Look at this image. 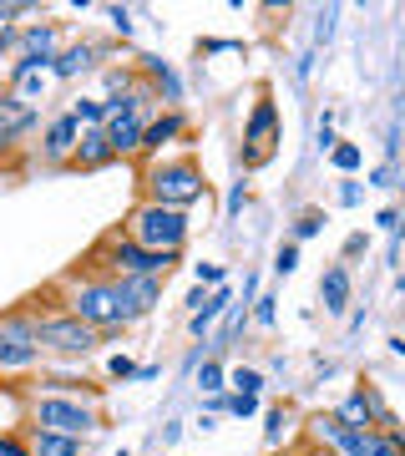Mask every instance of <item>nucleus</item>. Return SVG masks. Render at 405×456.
<instances>
[{"instance_id":"nucleus-1","label":"nucleus","mask_w":405,"mask_h":456,"mask_svg":"<svg viewBox=\"0 0 405 456\" xmlns=\"http://www.w3.org/2000/svg\"><path fill=\"white\" fill-rule=\"evenodd\" d=\"M61 310L77 314L81 325H92L101 340H117V335H127L137 320L127 314V305L117 299V284L101 274H86V269H71L61 279Z\"/></svg>"},{"instance_id":"nucleus-2","label":"nucleus","mask_w":405,"mask_h":456,"mask_svg":"<svg viewBox=\"0 0 405 456\" xmlns=\"http://www.w3.org/2000/svg\"><path fill=\"white\" fill-rule=\"evenodd\" d=\"M26 426L61 431V436H81V441H97L101 431H107V416H101V401H92V395L26 391Z\"/></svg>"},{"instance_id":"nucleus-3","label":"nucleus","mask_w":405,"mask_h":456,"mask_svg":"<svg viewBox=\"0 0 405 456\" xmlns=\"http://www.w3.org/2000/svg\"><path fill=\"white\" fill-rule=\"evenodd\" d=\"M203 193H208V178H203L198 158H188V152H178V158H158V163L142 167V203L188 213Z\"/></svg>"},{"instance_id":"nucleus-4","label":"nucleus","mask_w":405,"mask_h":456,"mask_svg":"<svg viewBox=\"0 0 405 456\" xmlns=\"http://www.w3.org/2000/svg\"><path fill=\"white\" fill-rule=\"evenodd\" d=\"M36 365H46L41 355V310L36 299L0 310V375H26Z\"/></svg>"},{"instance_id":"nucleus-5","label":"nucleus","mask_w":405,"mask_h":456,"mask_svg":"<svg viewBox=\"0 0 405 456\" xmlns=\"http://www.w3.org/2000/svg\"><path fill=\"white\" fill-rule=\"evenodd\" d=\"M132 244H142L147 254H182L188 248V233H193V218L182 208H158V203H137L122 224Z\"/></svg>"},{"instance_id":"nucleus-6","label":"nucleus","mask_w":405,"mask_h":456,"mask_svg":"<svg viewBox=\"0 0 405 456\" xmlns=\"http://www.w3.org/2000/svg\"><path fill=\"white\" fill-rule=\"evenodd\" d=\"M36 310H41V299H36ZM101 335L92 325H81L77 314H66L61 305L56 310H41V355H56V360H86L101 350Z\"/></svg>"},{"instance_id":"nucleus-7","label":"nucleus","mask_w":405,"mask_h":456,"mask_svg":"<svg viewBox=\"0 0 405 456\" xmlns=\"http://www.w3.org/2000/svg\"><path fill=\"white\" fill-rule=\"evenodd\" d=\"M117 56L112 41H97V36H77V41H66L56 66H51V82H81V77H92L101 66Z\"/></svg>"},{"instance_id":"nucleus-8","label":"nucleus","mask_w":405,"mask_h":456,"mask_svg":"<svg viewBox=\"0 0 405 456\" xmlns=\"http://www.w3.org/2000/svg\"><path fill=\"white\" fill-rule=\"evenodd\" d=\"M279 142V107L274 97H259L254 112L243 117V167H263Z\"/></svg>"},{"instance_id":"nucleus-9","label":"nucleus","mask_w":405,"mask_h":456,"mask_svg":"<svg viewBox=\"0 0 405 456\" xmlns=\"http://www.w3.org/2000/svg\"><path fill=\"white\" fill-rule=\"evenodd\" d=\"M61 46H66V20H26V26H20L16 61H31V66H41V71H51L56 56H61Z\"/></svg>"},{"instance_id":"nucleus-10","label":"nucleus","mask_w":405,"mask_h":456,"mask_svg":"<svg viewBox=\"0 0 405 456\" xmlns=\"http://www.w3.org/2000/svg\"><path fill=\"white\" fill-rule=\"evenodd\" d=\"M77 142H81L77 117L56 112V117H46V127H41V147H36V158H41V167H71Z\"/></svg>"},{"instance_id":"nucleus-11","label":"nucleus","mask_w":405,"mask_h":456,"mask_svg":"<svg viewBox=\"0 0 405 456\" xmlns=\"http://www.w3.org/2000/svg\"><path fill=\"white\" fill-rule=\"evenodd\" d=\"M142 127H147V122L132 112L127 97L107 102V122H101V132H107V142H112L117 158H137V147H142Z\"/></svg>"},{"instance_id":"nucleus-12","label":"nucleus","mask_w":405,"mask_h":456,"mask_svg":"<svg viewBox=\"0 0 405 456\" xmlns=\"http://www.w3.org/2000/svg\"><path fill=\"white\" fill-rule=\"evenodd\" d=\"M137 77L158 92L162 112H182L188 86H182V77H178V66H173V61H162V56H137Z\"/></svg>"},{"instance_id":"nucleus-13","label":"nucleus","mask_w":405,"mask_h":456,"mask_svg":"<svg viewBox=\"0 0 405 456\" xmlns=\"http://www.w3.org/2000/svg\"><path fill=\"white\" fill-rule=\"evenodd\" d=\"M182 137H188V117H182V112H158L142 127V147H137V158H142V163H158V158H167V147H178Z\"/></svg>"},{"instance_id":"nucleus-14","label":"nucleus","mask_w":405,"mask_h":456,"mask_svg":"<svg viewBox=\"0 0 405 456\" xmlns=\"http://www.w3.org/2000/svg\"><path fill=\"white\" fill-rule=\"evenodd\" d=\"M16 436L26 441L31 456H92V441L81 436H61V431H41V426H16Z\"/></svg>"},{"instance_id":"nucleus-15","label":"nucleus","mask_w":405,"mask_h":456,"mask_svg":"<svg viewBox=\"0 0 405 456\" xmlns=\"http://www.w3.org/2000/svg\"><path fill=\"white\" fill-rule=\"evenodd\" d=\"M112 284H117V299L127 305V314L137 320V325H142L147 314H152V310L162 305V284H167V279H147V274H137V279H112Z\"/></svg>"},{"instance_id":"nucleus-16","label":"nucleus","mask_w":405,"mask_h":456,"mask_svg":"<svg viewBox=\"0 0 405 456\" xmlns=\"http://www.w3.org/2000/svg\"><path fill=\"white\" fill-rule=\"evenodd\" d=\"M5 92L20 97L26 107H36V102H46V92H51V71H41V66H31V61H11L5 66Z\"/></svg>"},{"instance_id":"nucleus-17","label":"nucleus","mask_w":405,"mask_h":456,"mask_svg":"<svg viewBox=\"0 0 405 456\" xmlns=\"http://www.w3.org/2000/svg\"><path fill=\"white\" fill-rule=\"evenodd\" d=\"M36 127H41V107H26L20 97H11V92H5V97H0V137L16 147L20 137H31Z\"/></svg>"},{"instance_id":"nucleus-18","label":"nucleus","mask_w":405,"mask_h":456,"mask_svg":"<svg viewBox=\"0 0 405 456\" xmlns=\"http://www.w3.org/2000/svg\"><path fill=\"white\" fill-rule=\"evenodd\" d=\"M350 294H355V279H350V264H329L320 274V305H324V314H344L350 310Z\"/></svg>"},{"instance_id":"nucleus-19","label":"nucleus","mask_w":405,"mask_h":456,"mask_svg":"<svg viewBox=\"0 0 405 456\" xmlns=\"http://www.w3.org/2000/svg\"><path fill=\"white\" fill-rule=\"evenodd\" d=\"M112 163H117V152H112V142H107V132L101 127L81 132L77 158H71V173H101V167H112Z\"/></svg>"},{"instance_id":"nucleus-20","label":"nucleus","mask_w":405,"mask_h":456,"mask_svg":"<svg viewBox=\"0 0 405 456\" xmlns=\"http://www.w3.org/2000/svg\"><path fill=\"white\" fill-rule=\"evenodd\" d=\"M289 431H294V411L284 406V401L263 406V446H269V452H279V446L289 441Z\"/></svg>"},{"instance_id":"nucleus-21","label":"nucleus","mask_w":405,"mask_h":456,"mask_svg":"<svg viewBox=\"0 0 405 456\" xmlns=\"http://www.w3.org/2000/svg\"><path fill=\"white\" fill-rule=\"evenodd\" d=\"M193 386H198V395H218V391H228V365L218 355H208L203 365L193 370Z\"/></svg>"},{"instance_id":"nucleus-22","label":"nucleus","mask_w":405,"mask_h":456,"mask_svg":"<svg viewBox=\"0 0 405 456\" xmlns=\"http://www.w3.org/2000/svg\"><path fill=\"white\" fill-rule=\"evenodd\" d=\"M228 391L233 395H263L269 391V375H263L259 365H233V370H228Z\"/></svg>"},{"instance_id":"nucleus-23","label":"nucleus","mask_w":405,"mask_h":456,"mask_svg":"<svg viewBox=\"0 0 405 456\" xmlns=\"http://www.w3.org/2000/svg\"><path fill=\"white\" fill-rule=\"evenodd\" d=\"M66 112L77 117V127L86 132V127H101V122H107V102H101V97H86V92H77Z\"/></svg>"},{"instance_id":"nucleus-24","label":"nucleus","mask_w":405,"mask_h":456,"mask_svg":"<svg viewBox=\"0 0 405 456\" xmlns=\"http://www.w3.org/2000/svg\"><path fill=\"white\" fill-rule=\"evenodd\" d=\"M324 163L335 167L340 178H355L360 167H365V147H360V142H344V137H340V147H335V152H329Z\"/></svg>"},{"instance_id":"nucleus-25","label":"nucleus","mask_w":405,"mask_h":456,"mask_svg":"<svg viewBox=\"0 0 405 456\" xmlns=\"http://www.w3.org/2000/svg\"><path fill=\"white\" fill-rule=\"evenodd\" d=\"M314 233H324V213L320 208H304L289 224V244H304V239H314Z\"/></svg>"},{"instance_id":"nucleus-26","label":"nucleus","mask_w":405,"mask_h":456,"mask_svg":"<svg viewBox=\"0 0 405 456\" xmlns=\"http://www.w3.org/2000/svg\"><path fill=\"white\" fill-rule=\"evenodd\" d=\"M340 147V132H335V112H320V122H314V152L320 158H329Z\"/></svg>"},{"instance_id":"nucleus-27","label":"nucleus","mask_w":405,"mask_h":456,"mask_svg":"<svg viewBox=\"0 0 405 456\" xmlns=\"http://www.w3.org/2000/svg\"><path fill=\"white\" fill-rule=\"evenodd\" d=\"M101 16H107V26H112L117 36H122V41H132V36H137V11H132V5H107V11H101Z\"/></svg>"},{"instance_id":"nucleus-28","label":"nucleus","mask_w":405,"mask_h":456,"mask_svg":"<svg viewBox=\"0 0 405 456\" xmlns=\"http://www.w3.org/2000/svg\"><path fill=\"white\" fill-rule=\"evenodd\" d=\"M243 208H248V173H239V178L228 183V198H223V218H239Z\"/></svg>"},{"instance_id":"nucleus-29","label":"nucleus","mask_w":405,"mask_h":456,"mask_svg":"<svg viewBox=\"0 0 405 456\" xmlns=\"http://www.w3.org/2000/svg\"><path fill=\"white\" fill-rule=\"evenodd\" d=\"M248 320L263 325V330H274L279 325V299H274V294H259V299H254V310H248Z\"/></svg>"},{"instance_id":"nucleus-30","label":"nucleus","mask_w":405,"mask_h":456,"mask_svg":"<svg viewBox=\"0 0 405 456\" xmlns=\"http://www.w3.org/2000/svg\"><path fill=\"white\" fill-rule=\"evenodd\" d=\"M193 284H198V289H218V284H228V269H223V264L203 259V264H193Z\"/></svg>"},{"instance_id":"nucleus-31","label":"nucleus","mask_w":405,"mask_h":456,"mask_svg":"<svg viewBox=\"0 0 405 456\" xmlns=\"http://www.w3.org/2000/svg\"><path fill=\"white\" fill-rule=\"evenodd\" d=\"M294 269H299V244H289V239H284V244L274 248V274H279V279H289Z\"/></svg>"},{"instance_id":"nucleus-32","label":"nucleus","mask_w":405,"mask_h":456,"mask_svg":"<svg viewBox=\"0 0 405 456\" xmlns=\"http://www.w3.org/2000/svg\"><path fill=\"white\" fill-rule=\"evenodd\" d=\"M335 20H340V5H324V11H320V26H314V51L329 46V36H335Z\"/></svg>"},{"instance_id":"nucleus-33","label":"nucleus","mask_w":405,"mask_h":456,"mask_svg":"<svg viewBox=\"0 0 405 456\" xmlns=\"http://www.w3.org/2000/svg\"><path fill=\"white\" fill-rule=\"evenodd\" d=\"M395 178H401V163H380V167H370L365 188H395Z\"/></svg>"},{"instance_id":"nucleus-34","label":"nucleus","mask_w":405,"mask_h":456,"mask_svg":"<svg viewBox=\"0 0 405 456\" xmlns=\"http://www.w3.org/2000/svg\"><path fill=\"white\" fill-rule=\"evenodd\" d=\"M233 395V391H228ZM263 411V395H233V416H239V421H248V416H259Z\"/></svg>"},{"instance_id":"nucleus-35","label":"nucleus","mask_w":405,"mask_h":456,"mask_svg":"<svg viewBox=\"0 0 405 456\" xmlns=\"http://www.w3.org/2000/svg\"><path fill=\"white\" fill-rule=\"evenodd\" d=\"M20 46V26H0V61H16Z\"/></svg>"},{"instance_id":"nucleus-36","label":"nucleus","mask_w":405,"mask_h":456,"mask_svg":"<svg viewBox=\"0 0 405 456\" xmlns=\"http://www.w3.org/2000/svg\"><path fill=\"white\" fill-rule=\"evenodd\" d=\"M360 198H365V183H360V178H340V203H344V208H360Z\"/></svg>"},{"instance_id":"nucleus-37","label":"nucleus","mask_w":405,"mask_h":456,"mask_svg":"<svg viewBox=\"0 0 405 456\" xmlns=\"http://www.w3.org/2000/svg\"><path fill=\"white\" fill-rule=\"evenodd\" d=\"M107 375H112V380H132L137 365H132V355H107Z\"/></svg>"},{"instance_id":"nucleus-38","label":"nucleus","mask_w":405,"mask_h":456,"mask_svg":"<svg viewBox=\"0 0 405 456\" xmlns=\"http://www.w3.org/2000/svg\"><path fill=\"white\" fill-rule=\"evenodd\" d=\"M203 56H223V51H243V41H233V36H213V41H203Z\"/></svg>"},{"instance_id":"nucleus-39","label":"nucleus","mask_w":405,"mask_h":456,"mask_svg":"<svg viewBox=\"0 0 405 456\" xmlns=\"http://www.w3.org/2000/svg\"><path fill=\"white\" fill-rule=\"evenodd\" d=\"M203 411H208V416H233V395H228V391L203 395Z\"/></svg>"},{"instance_id":"nucleus-40","label":"nucleus","mask_w":405,"mask_h":456,"mask_svg":"<svg viewBox=\"0 0 405 456\" xmlns=\"http://www.w3.org/2000/svg\"><path fill=\"white\" fill-rule=\"evenodd\" d=\"M365 248H370V233H350V239H344V259H360Z\"/></svg>"},{"instance_id":"nucleus-41","label":"nucleus","mask_w":405,"mask_h":456,"mask_svg":"<svg viewBox=\"0 0 405 456\" xmlns=\"http://www.w3.org/2000/svg\"><path fill=\"white\" fill-rule=\"evenodd\" d=\"M395 224H401V208H380V213H375V228L395 233Z\"/></svg>"},{"instance_id":"nucleus-42","label":"nucleus","mask_w":405,"mask_h":456,"mask_svg":"<svg viewBox=\"0 0 405 456\" xmlns=\"http://www.w3.org/2000/svg\"><path fill=\"white\" fill-rule=\"evenodd\" d=\"M162 441H167V446H178V441H182V421H167V426H162Z\"/></svg>"},{"instance_id":"nucleus-43","label":"nucleus","mask_w":405,"mask_h":456,"mask_svg":"<svg viewBox=\"0 0 405 456\" xmlns=\"http://www.w3.org/2000/svg\"><path fill=\"white\" fill-rule=\"evenodd\" d=\"M5 452H11V456H31V452H26V441H20L16 431H5Z\"/></svg>"},{"instance_id":"nucleus-44","label":"nucleus","mask_w":405,"mask_h":456,"mask_svg":"<svg viewBox=\"0 0 405 456\" xmlns=\"http://www.w3.org/2000/svg\"><path fill=\"white\" fill-rule=\"evenodd\" d=\"M309 71H314V51H309V56H299V66H294V77H299V82H309Z\"/></svg>"},{"instance_id":"nucleus-45","label":"nucleus","mask_w":405,"mask_h":456,"mask_svg":"<svg viewBox=\"0 0 405 456\" xmlns=\"http://www.w3.org/2000/svg\"><path fill=\"white\" fill-rule=\"evenodd\" d=\"M193 426H198V431H218V416H208V411H198V421H193Z\"/></svg>"},{"instance_id":"nucleus-46","label":"nucleus","mask_w":405,"mask_h":456,"mask_svg":"<svg viewBox=\"0 0 405 456\" xmlns=\"http://www.w3.org/2000/svg\"><path fill=\"white\" fill-rule=\"evenodd\" d=\"M162 375V365H137V375H132V380H158Z\"/></svg>"},{"instance_id":"nucleus-47","label":"nucleus","mask_w":405,"mask_h":456,"mask_svg":"<svg viewBox=\"0 0 405 456\" xmlns=\"http://www.w3.org/2000/svg\"><path fill=\"white\" fill-rule=\"evenodd\" d=\"M385 345H390V355H401V360H405V335H390Z\"/></svg>"},{"instance_id":"nucleus-48","label":"nucleus","mask_w":405,"mask_h":456,"mask_svg":"<svg viewBox=\"0 0 405 456\" xmlns=\"http://www.w3.org/2000/svg\"><path fill=\"white\" fill-rule=\"evenodd\" d=\"M390 239H401V244H405V208H401V224H395V233H390Z\"/></svg>"},{"instance_id":"nucleus-49","label":"nucleus","mask_w":405,"mask_h":456,"mask_svg":"<svg viewBox=\"0 0 405 456\" xmlns=\"http://www.w3.org/2000/svg\"><path fill=\"white\" fill-rule=\"evenodd\" d=\"M395 193H401V198H405V167H401V178H395Z\"/></svg>"},{"instance_id":"nucleus-50","label":"nucleus","mask_w":405,"mask_h":456,"mask_svg":"<svg viewBox=\"0 0 405 456\" xmlns=\"http://www.w3.org/2000/svg\"><path fill=\"white\" fill-rule=\"evenodd\" d=\"M395 446H401V456H405V431H401V436H395Z\"/></svg>"},{"instance_id":"nucleus-51","label":"nucleus","mask_w":405,"mask_h":456,"mask_svg":"<svg viewBox=\"0 0 405 456\" xmlns=\"http://www.w3.org/2000/svg\"><path fill=\"white\" fill-rule=\"evenodd\" d=\"M5 152H11V142H5V137H0V158H5Z\"/></svg>"},{"instance_id":"nucleus-52","label":"nucleus","mask_w":405,"mask_h":456,"mask_svg":"<svg viewBox=\"0 0 405 456\" xmlns=\"http://www.w3.org/2000/svg\"><path fill=\"white\" fill-rule=\"evenodd\" d=\"M0 456H11V452H5V431H0Z\"/></svg>"},{"instance_id":"nucleus-53","label":"nucleus","mask_w":405,"mask_h":456,"mask_svg":"<svg viewBox=\"0 0 405 456\" xmlns=\"http://www.w3.org/2000/svg\"><path fill=\"white\" fill-rule=\"evenodd\" d=\"M117 456H132V452H117Z\"/></svg>"},{"instance_id":"nucleus-54","label":"nucleus","mask_w":405,"mask_h":456,"mask_svg":"<svg viewBox=\"0 0 405 456\" xmlns=\"http://www.w3.org/2000/svg\"><path fill=\"white\" fill-rule=\"evenodd\" d=\"M263 456H279V452H263Z\"/></svg>"},{"instance_id":"nucleus-55","label":"nucleus","mask_w":405,"mask_h":456,"mask_svg":"<svg viewBox=\"0 0 405 456\" xmlns=\"http://www.w3.org/2000/svg\"><path fill=\"white\" fill-rule=\"evenodd\" d=\"M0 97H5V86H0Z\"/></svg>"}]
</instances>
